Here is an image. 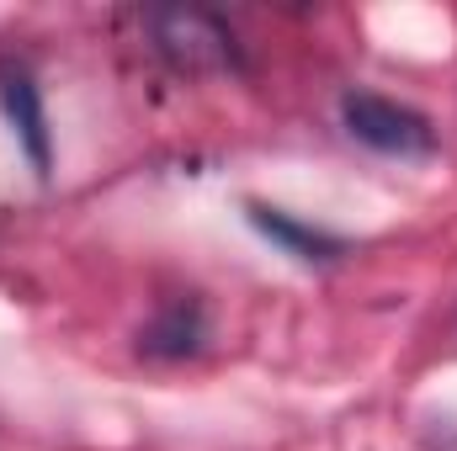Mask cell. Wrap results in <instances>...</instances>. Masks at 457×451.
I'll return each instance as SVG.
<instances>
[{
	"instance_id": "cell-1",
	"label": "cell",
	"mask_w": 457,
	"mask_h": 451,
	"mask_svg": "<svg viewBox=\"0 0 457 451\" xmlns=\"http://www.w3.org/2000/svg\"><path fill=\"white\" fill-rule=\"evenodd\" d=\"M149 32L154 48L170 70L181 75H208V70H239V43L228 32L224 16L203 11V5H165L149 11Z\"/></svg>"
},
{
	"instance_id": "cell-2",
	"label": "cell",
	"mask_w": 457,
	"mask_h": 451,
	"mask_svg": "<svg viewBox=\"0 0 457 451\" xmlns=\"http://www.w3.org/2000/svg\"><path fill=\"white\" fill-rule=\"evenodd\" d=\"M341 122L345 133L378 154H399V160H420L436 149V127L420 112L388 102V96H372V91H345L341 96Z\"/></svg>"
},
{
	"instance_id": "cell-3",
	"label": "cell",
	"mask_w": 457,
	"mask_h": 451,
	"mask_svg": "<svg viewBox=\"0 0 457 451\" xmlns=\"http://www.w3.org/2000/svg\"><path fill=\"white\" fill-rule=\"evenodd\" d=\"M0 112H5V122H11L16 144L27 149L32 170H37V176H48V165H54V144H48V112H43V91H37V80L27 75V64H11V59H0Z\"/></svg>"
},
{
	"instance_id": "cell-4",
	"label": "cell",
	"mask_w": 457,
	"mask_h": 451,
	"mask_svg": "<svg viewBox=\"0 0 457 451\" xmlns=\"http://www.w3.org/2000/svg\"><path fill=\"white\" fill-rule=\"evenodd\" d=\"M203 340H208V314H203V303H197V298H176V303H165V308L149 319V330L138 335V350H144L149 361H187V356L203 350Z\"/></svg>"
},
{
	"instance_id": "cell-5",
	"label": "cell",
	"mask_w": 457,
	"mask_h": 451,
	"mask_svg": "<svg viewBox=\"0 0 457 451\" xmlns=\"http://www.w3.org/2000/svg\"><path fill=\"white\" fill-rule=\"evenodd\" d=\"M250 224L261 228L282 255H293V260H303V266H330V260L345 255V244L336 234H325V228H314V224H298V218H287V213H277V208H250Z\"/></svg>"
}]
</instances>
